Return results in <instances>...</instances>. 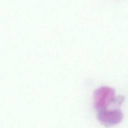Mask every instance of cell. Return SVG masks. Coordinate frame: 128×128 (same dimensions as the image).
<instances>
[{
  "mask_svg": "<svg viewBox=\"0 0 128 128\" xmlns=\"http://www.w3.org/2000/svg\"><path fill=\"white\" fill-rule=\"evenodd\" d=\"M94 97L95 108L98 110L104 109L115 100V90L112 87L102 86L95 90Z\"/></svg>",
  "mask_w": 128,
  "mask_h": 128,
  "instance_id": "cell-1",
  "label": "cell"
},
{
  "mask_svg": "<svg viewBox=\"0 0 128 128\" xmlns=\"http://www.w3.org/2000/svg\"><path fill=\"white\" fill-rule=\"evenodd\" d=\"M123 113L119 109L108 110L106 108L98 110L97 117L100 123L106 126H112L121 122Z\"/></svg>",
  "mask_w": 128,
  "mask_h": 128,
  "instance_id": "cell-2",
  "label": "cell"
}]
</instances>
